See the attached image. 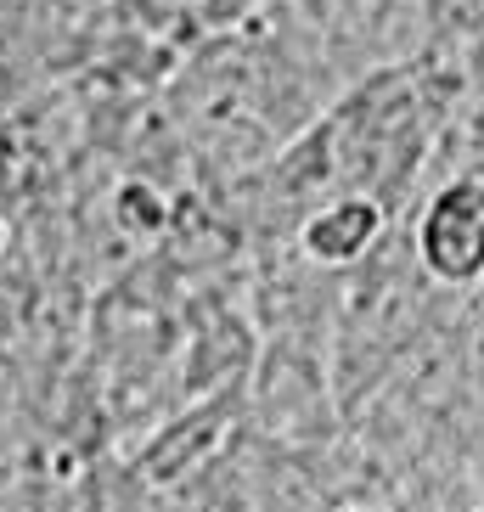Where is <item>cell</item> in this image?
Instances as JSON below:
<instances>
[{
	"instance_id": "cell-2",
	"label": "cell",
	"mask_w": 484,
	"mask_h": 512,
	"mask_svg": "<svg viewBox=\"0 0 484 512\" xmlns=\"http://www.w3.org/2000/svg\"><path fill=\"white\" fill-rule=\"evenodd\" d=\"M366 231H372V209H366V203H349L344 214H327V220H316V226H310V248H316V254H327V259L355 254V248L366 242Z\"/></svg>"
},
{
	"instance_id": "cell-1",
	"label": "cell",
	"mask_w": 484,
	"mask_h": 512,
	"mask_svg": "<svg viewBox=\"0 0 484 512\" xmlns=\"http://www.w3.org/2000/svg\"><path fill=\"white\" fill-rule=\"evenodd\" d=\"M428 265L439 276H473L484 265V192L479 186H456L439 197L423 231Z\"/></svg>"
}]
</instances>
